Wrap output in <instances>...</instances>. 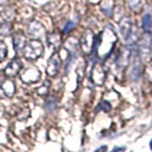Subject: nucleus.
Returning <instances> with one entry per match:
<instances>
[{
	"instance_id": "f257e3e1",
	"label": "nucleus",
	"mask_w": 152,
	"mask_h": 152,
	"mask_svg": "<svg viewBox=\"0 0 152 152\" xmlns=\"http://www.w3.org/2000/svg\"><path fill=\"white\" fill-rule=\"evenodd\" d=\"M42 52H43V47L41 45V42L37 40L27 41L23 47V53L26 59H30V60L38 59L42 55Z\"/></svg>"
},
{
	"instance_id": "f03ea898",
	"label": "nucleus",
	"mask_w": 152,
	"mask_h": 152,
	"mask_svg": "<svg viewBox=\"0 0 152 152\" xmlns=\"http://www.w3.org/2000/svg\"><path fill=\"white\" fill-rule=\"evenodd\" d=\"M20 78L22 81L25 83H34L38 82L40 78V72L37 67L34 66H30L20 73Z\"/></svg>"
},
{
	"instance_id": "7ed1b4c3",
	"label": "nucleus",
	"mask_w": 152,
	"mask_h": 152,
	"mask_svg": "<svg viewBox=\"0 0 152 152\" xmlns=\"http://www.w3.org/2000/svg\"><path fill=\"white\" fill-rule=\"evenodd\" d=\"M14 93H15L14 83L8 78L2 80L0 82V96L1 98H12Z\"/></svg>"
},
{
	"instance_id": "20e7f679",
	"label": "nucleus",
	"mask_w": 152,
	"mask_h": 152,
	"mask_svg": "<svg viewBox=\"0 0 152 152\" xmlns=\"http://www.w3.org/2000/svg\"><path fill=\"white\" fill-rule=\"evenodd\" d=\"M22 61L19 58H14L5 68V74L7 76H16L22 69Z\"/></svg>"
},
{
	"instance_id": "39448f33",
	"label": "nucleus",
	"mask_w": 152,
	"mask_h": 152,
	"mask_svg": "<svg viewBox=\"0 0 152 152\" xmlns=\"http://www.w3.org/2000/svg\"><path fill=\"white\" fill-rule=\"evenodd\" d=\"M60 67V60L58 55H53L52 57L49 59L48 61V66H47V73L50 76H55L58 73Z\"/></svg>"
},
{
	"instance_id": "423d86ee",
	"label": "nucleus",
	"mask_w": 152,
	"mask_h": 152,
	"mask_svg": "<svg viewBox=\"0 0 152 152\" xmlns=\"http://www.w3.org/2000/svg\"><path fill=\"white\" fill-rule=\"evenodd\" d=\"M45 33L42 25L38 22H32L28 25V34L33 38H41Z\"/></svg>"
},
{
	"instance_id": "0eeeda50",
	"label": "nucleus",
	"mask_w": 152,
	"mask_h": 152,
	"mask_svg": "<svg viewBox=\"0 0 152 152\" xmlns=\"http://www.w3.org/2000/svg\"><path fill=\"white\" fill-rule=\"evenodd\" d=\"M13 42H14V48L16 51H19L24 45H25V38L23 37L22 33H16L13 38Z\"/></svg>"
},
{
	"instance_id": "6e6552de",
	"label": "nucleus",
	"mask_w": 152,
	"mask_h": 152,
	"mask_svg": "<svg viewBox=\"0 0 152 152\" xmlns=\"http://www.w3.org/2000/svg\"><path fill=\"white\" fill-rule=\"evenodd\" d=\"M13 30V26L9 23H4L0 25V37L5 38V37H8L10 34V32Z\"/></svg>"
},
{
	"instance_id": "1a4fd4ad",
	"label": "nucleus",
	"mask_w": 152,
	"mask_h": 152,
	"mask_svg": "<svg viewBox=\"0 0 152 152\" xmlns=\"http://www.w3.org/2000/svg\"><path fill=\"white\" fill-rule=\"evenodd\" d=\"M142 25H143V28L145 32H149L152 27V18L150 15H145L143 19H142Z\"/></svg>"
},
{
	"instance_id": "9d476101",
	"label": "nucleus",
	"mask_w": 152,
	"mask_h": 152,
	"mask_svg": "<svg viewBox=\"0 0 152 152\" xmlns=\"http://www.w3.org/2000/svg\"><path fill=\"white\" fill-rule=\"evenodd\" d=\"M6 56H7V47L2 41H0V61H4Z\"/></svg>"
},
{
	"instance_id": "9b49d317",
	"label": "nucleus",
	"mask_w": 152,
	"mask_h": 152,
	"mask_svg": "<svg viewBox=\"0 0 152 152\" xmlns=\"http://www.w3.org/2000/svg\"><path fill=\"white\" fill-rule=\"evenodd\" d=\"M99 109H102V110H104L106 113H109V111H110V109H111V106H110V103H109V102L102 101L101 103H100Z\"/></svg>"
},
{
	"instance_id": "f8f14e48",
	"label": "nucleus",
	"mask_w": 152,
	"mask_h": 152,
	"mask_svg": "<svg viewBox=\"0 0 152 152\" xmlns=\"http://www.w3.org/2000/svg\"><path fill=\"white\" fill-rule=\"evenodd\" d=\"M74 25H75V23H74V22H69L67 25L65 26V28H64V33H68V32L74 27Z\"/></svg>"
},
{
	"instance_id": "ddd939ff",
	"label": "nucleus",
	"mask_w": 152,
	"mask_h": 152,
	"mask_svg": "<svg viewBox=\"0 0 152 152\" xmlns=\"http://www.w3.org/2000/svg\"><path fill=\"white\" fill-rule=\"evenodd\" d=\"M106 151H107V146L103 145V146H101V148H99L98 150H95L94 152H106Z\"/></svg>"
},
{
	"instance_id": "4468645a",
	"label": "nucleus",
	"mask_w": 152,
	"mask_h": 152,
	"mask_svg": "<svg viewBox=\"0 0 152 152\" xmlns=\"http://www.w3.org/2000/svg\"><path fill=\"white\" fill-rule=\"evenodd\" d=\"M125 151V148H116L113 150V152H124Z\"/></svg>"
},
{
	"instance_id": "2eb2a0df",
	"label": "nucleus",
	"mask_w": 152,
	"mask_h": 152,
	"mask_svg": "<svg viewBox=\"0 0 152 152\" xmlns=\"http://www.w3.org/2000/svg\"><path fill=\"white\" fill-rule=\"evenodd\" d=\"M150 148H151V150H152V141L150 142Z\"/></svg>"
}]
</instances>
